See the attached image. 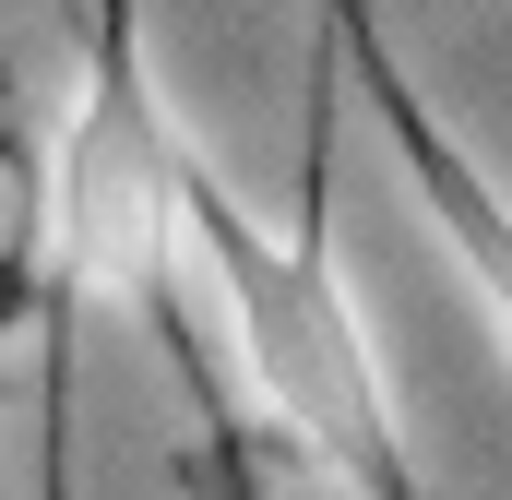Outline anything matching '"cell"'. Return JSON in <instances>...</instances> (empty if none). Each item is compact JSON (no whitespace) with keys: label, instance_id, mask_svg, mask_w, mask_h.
Here are the masks:
<instances>
[{"label":"cell","instance_id":"6da1fadb","mask_svg":"<svg viewBox=\"0 0 512 500\" xmlns=\"http://www.w3.org/2000/svg\"><path fill=\"white\" fill-rule=\"evenodd\" d=\"M334 143H346V72H334V48H310V131H298L286 227H262L179 143V239L215 250V286H227V322H239V358H251L274 441L358 500H429L405 417H393V381H382V346H370V310L334 262Z\"/></svg>","mask_w":512,"mask_h":500},{"label":"cell","instance_id":"7a4b0ae2","mask_svg":"<svg viewBox=\"0 0 512 500\" xmlns=\"http://www.w3.org/2000/svg\"><path fill=\"white\" fill-rule=\"evenodd\" d=\"M84 298H120L155 334L167 381L227 441V393H215V358L191 334V286H179V120L155 108L143 12H96L84 24V84H72L60 143L36 167L24 322L48 334V500H72V322H84Z\"/></svg>","mask_w":512,"mask_h":500},{"label":"cell","instance_id":"3957f363","mask_svg":"<svg viewBox=\"0 0 512 500\" xmlns=\"http://www.w3.org/2000/svg\"><path fill=\"white\" fill-rule=\"evenodd\" d=\"M322 48H334V72L358 84V108L382 120V143L405 155V179H417V203H429L441 250L465 262L477 310L501 322V346H512V203H501V179H489V167H477L453 131L429 120V96L405 84V60L382 48V24H370V12H334V24H322Z\"/></svg>","mask_w":512,"mask_h":500},{"label":"cell","instance_id":"277c9868","mask_svg":"<svg viewBox=\"0 0 512 500\" xmlns=\"http://www.w3.org/2000/svg\"><path fill=\"white\" fill-rule=\"evenodd\" d=\"M24 322V250H0V334Z\"/></svg>","mask_w":512,"mask_h":500}]
</instances>
